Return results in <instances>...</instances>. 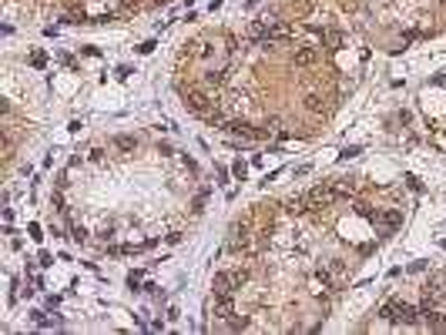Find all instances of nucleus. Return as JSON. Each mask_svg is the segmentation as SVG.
<instances>
[{
	"mask_svg": "<svg viewBox=\"0 0 446 335\" xmlns=\"http://www.w3.org/2000/svg\"><path fill=\"white\" fill-rule=\"evenodd\" d=\"M205 84H208V88H222L225 84V70H208V74H205Z\"/></svg>",
	"mask_w": 446,
	"mask_h": 335,
	"instance_id": "8",
	"label": "nucleus"
},
{
	"mask_svg": "<svg viewBox=\"0 0 446 335\" xmlns=\"http://www.w3.org/2000/svg\"><path fill=\"white\" fill-rule=\"evenodd\" d=\"M71 238H74V242H84L88 232H84V228H71Z\"/></svg>",
	"mask_w": 446,
	"mask_h": 335,
	"instance_id": "13",
	"label": "nucleus"
},
{
	"mask_svg": "<svg viewBox=\"0 0 446 335\" xmlns=\"http://www.w3.org/2000/svg\"><path fill=\"white\" fill-rule=\"evenodd\" d=\"M215 315H218V318H225V322H228V318L235 315L232 298H228V295H218V302H215Z\"/></svg>",
	"mask_w": 446,
	"mask_h": 335,
	"instance_id": "6",
	"label": "nucleus"
},
{
	"mask_svg": "<svg viewBox=\"0 0 446 335\" xmlns=\"http://www.w3.org/2000/svg\"><path fill=\"white\" fill-rule=\"evenodd\" d=\"M51 208H54V212H61V214L67 212V204H64V194H61V191H54V194H51Z\"/></svg>",
	"mask_w": 446,
	"mask_h": 335,
	"instance_id": "10",
	"label": "nucleus"
},
{
	"mask_svg": "<svg viewBox=\"0 0 446 335\" xmlns=\"http://www.w3.org/2000/svg\"><path fill=\"white\" fill-rule=\"evenodd\" d=\"M228 248H232V252L248 248V228H245V224H235V228H232V242H228Z\"/></svg>",
	"mask_w": 446,
	"mask_h": 335,
	"instance_id": "5",
	"label": "nucleus"
},
{
	"mask_svg": "<svg viewBox=\"0 0 446 335\" xmlns=\"http://www.w3.org/2000/svg\"><path fill=\"white\" fill-rule=\"evenodd\" d=\"M356 154H359V148H346V151H342L339 158H342V161H349V158H356Z\"/></svg>",
	"mask_w": 446,
	"mask_h": 335,
	"instance_id": "15",
	"label": "nucleus"
},
{
	"mask_svg": "<svg viewBox=\"0 0 446 335\" xmlns=\"http://www.w3.org/2000/svg\"><path fill=\"white\" fill-rule=\"evenodd\" d=\"M242 282H245L242 272H215L212 288H215V295H232L235 288H242Z\"/></svg>",
	"mask_w": 446,
	"mask_h": 335,
	"instance_id": "2",
	"label": "nucleus"
},
{
	"mask_svg": "<svg viewBox=\"0 0 446 335\" xmlns=\"http://www.w3.org/2000/svg\"><path fill=\"white\" fill-rule=\"evenodd\" d=\"M232 174H235L238 181H245V174H248V164H245V161H235V164H232Z\"/></svg>",
	"mask_w": 446,
	"mask_h": 335,
	"instance_id": "11",
	"label": "nucleus"
},
{
	"mask_svg": "<svg viewBox=\"0 0 446 335\" xmlns=\"http://www.w3.org/2000/svg\"><path fill=\"white\" fill-rule=\"evenodd\" d=\"M292 60H295V67H312L315 60H319V50H315V47H299Z\"/></svg>",
	"mask_w": 446,
	"mask_h": 335,
	"instance_id": "4",
	"label": "nucleus"
},
{
	"mask_svg": "<svg viewBox=\"0 0 446 335\" xmlns=\"http://www.w3.org/2000/svg\"><path fill=\"white\" fill-rule=\"evenodd\" d=\"M185 108H188L191 114H212V100H208L205 90H188V94H185Z\"/></svg>",
	"mask_w": 446,
	"mask_h": 335,
	"instance_id": "3",
	"label": "nucleus"
},
{
	"mask_svg": "<svg viewBox=\"0 0 446 335\" xmlns=\"http://www.w3.org/2000/svg\"><path fill=\"white\" fill-rule=\"evenodd\" d=\"M114 148H118V151H134V148H138V138H131V134H118V138H114Z\"/></svg>",
	"mask_w": 446,
	"mask_h": 335,
	"instance_id": "7",
	"label": "nucleus"
},
{
	"mask_svg": "<svg viewBox=\"0 0 446 335\" xmlns=\"http://www.w3.org/2000/svg\"><path fill=\"white\" fill-rule=\"evenodd\" d=\"M128 285L138 288V285H141V272H131V275H128Z\"/></svg>",
	"mask_w": 446,
	"mask_h": 335,
	"instance_id": "14",
	"label": "nucleus"
},
{
	"mask_svg": "<svg viewBox=\"0 0 446 335\" xmlns=\"http://www.w3.org/2000/svg\"><path fill=\"white\" fill-rule=\"evenodd\" d=\"M228 325L238 332V328H248V318H228Z\"/></svg>",
	"mask_w": 446,
	"mask_h": 335,
	"instance_id": "12",
	"label": "nucleus"
},
{
	"mask_svg": "<svg viewBox=\"0 0 446 335\" xmlns=\"http://www.w3.org/2000/svg\"><path fill=\"white\" fill-rule=\"evenodd\" d=\"M382 318H386V322H392V325H416L419 322V318H416V308L413 305H406V302H389V305H382Z\"/></svg>",
	"mask_w": 446,
	"mask_h": 335,
	"instance_id": "1",
	"label": "nucleus"
},
{
	"mask_svg": "<svg viewBox=\"0 0 446 335\" xmlns=\"http://www.w3.org/2000/svg\"><path fill=\"white\" fill-rule=\"evenodd\" d=\"M305 108H309L312 114H319V111L325 108V104H322V94H309V98H305Z\"/></svg>",
	"mask_w": 446,
	"mask_h": 335,
	"instance_id": "9",
	"label": "nucleus"
}]
</instances>
